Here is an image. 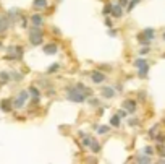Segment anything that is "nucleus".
Segmentation results:
<instances>
[{
  "instance_id": "obj_29",
  "label": "nucleus",
  "mask_w": 165,
  "mask_h": 164,
  "mask_svg": "<svg viewBox=\"0 0 165 164\" xmlns=\"http://www.w3.org/2000/svg\"><path fill=\"white\" fill-rule=\"evenodd\" d=\"M95 128H97V132H99L101 135H104V133L109 132V127H107V125H102V127H95Z\"/></svg>"
},
{
  "instance_id": "obj_6",
  "label": "nucleus",
  "mask_w": 165,
  "mask_h": 164,
  "mask_svg": "<svg viewBox=\"0 0 165 164\" xmlns=\"http://www.w3.org/2000/svg\"><path fill=\"white\" fill-rule=\"evenodd\" d=\"M12 107H13L12 99H2L0 101V109H2V112H12Z\"/></svg>"
},
{
  "instance_id": "obj_32",
  "label": "nucleus",
  "mask_w": 165,
  "mask_h": 164,
  "mask_svg": "<svg viewBox=\"0 0 165 164\" xmlns=\"http://www.w3.org/2000/svg\"><path fill=\"white\" fill-rule=\"evenodd\" d=\"M157 151H159L160 156H165V148L162 146V145H159V146H157Z\"/></svg>"
},
{
  "instance_id": "obj_12",
  "label": "nucleus",
  "mask_w": 165,
  "mask_h": 164,
  "mask_svg": "<svg viewBox=\"0 0 165 164\" xmlns=\"http://www.w3.org/2000/svg\"><path fill=\"white\" fill-rule=\"evenodd\" d=\"M28 93L33 96V102H34V104H36V102H39V96H41V91H39L37 88H34V86H31Z\"/></svg>"
},
{
  "instance_id": "obj_26",
  "label": "nucleus",
  "mask_w": 165,
  "mask_h": 164,
  "mask_svg": "<svg viewBox=\"0 0 165 164\" xmlns=\"http://www.w3.org/2000/svg\"><path fill=\"white\" fill-rule=\"evenodd\" d=\"M136 161L138 162H151V156H147V154H146V156H138Z\"/></svg>"
},
{
  "instance_id": "obj_19",
  "label": "nucleus",
  "mask_w": 165,
  "mask_h": 164,
  "mask_svg": "<svg viewBox=\"0 0 165 164\" xmlns=\"http://www.w3.org/2000/svg\"><path fill=\"white\" fill-rule=\"evenodd\" d=\"M110 125H112V127H120V115L118 114L113 115V117L110 119Z\"/></svg>"
},
{
  "instance_id": "obj_18",
  "label": "nucleus",
  "mask_w": 165,
  "mask_h": 164,
  "mask_svg": "<svg viewBox=\"0 0 165 164\" xmlns=\"http://www.w3.org/2000/svg\"><path fill=\"white\" fill-rule=\"evenodd\" d=\"M138 41H139L141 44H144V46H149V44H151V39H147V37L144 36V33H139V34H138Z\"/></svg>"
},
{
  "instance_id": "obj_23",
  "label": "nucleus",
  "mask_w": 165,
  "mask_h": 164,
  "mask_svg": "<svg viewBox=\"0 0 165 164\" xmlns=\"http://www.w3.org/2000/svg\"><path fill=\"white\" fill-rule=\"evenodd\" d=\"M58 68H60V65H58V63H52V65L47 68V73H49V75H50V73H55Z\"/></svg>"
},
{
  "instance_id": "obj_40",
  "label": "nucleus",
  "mask_w": 165,
  "mask_h": 164,
  "mask_svg": "<svg viewBox=\"0 0 165 164\" xmlns=\"http://www.w3.org/2000/svg\"><path fill=\"white\" fill-rule=\"evenodd\" d=\"M116 33H118L116 30H110V31H109V36H112V37H113V36H116Z\"/></svg>"
},
{
  "instance_id": "obj_10",
  "label": "nucleus",
  "mask_w": 165,
  "mask_h": 164,
  "mask_svg": "<svg viewBox=\"0 0 165 164\" xmlns=\"http://www.w3.org/2000/svg\"><path fill=\"white\" fill-rule=\"evenodd\" d=\"M110 15L113 18H120L123 15V7L120 3H116V5H112V10H110Z\"/></svg>"
},
{
  "instance_id": "obj_4",
  "label": "nucleus",
  "mask_w": 165,
  "mask_h": 164,
  "mask_svg": "<svg viewBox=\"0 0 165 164\" xmlns=\"http://www.w3.org/2000/svg\"><path fill=\"white\" fill-rule=\"evenodd\" d=\"M28 99H29V93L23 90V91H19V94H18V98H16V99L13 101V106H15V107H16V109H21V107H23V106L26 104V101H28Z\"/></svg>"
},
{
  "instance_id": "obj_22",
  "label": "nucleus",
  "mask_w": 165,
  "mask_h": 164,
  "mask_svg": "<svg viewBox=\"0 0 165 164\" xmlns=\"http://www.w3.org/2000/svg\"><path fill=\"white\" fill-rule=\"evenodd\" d=\"M0 80H2V83H8L10 80H12V78H10V73L8 72H2V73H0Z\"/></svg>"
},
{
  "instance_id": "obj_30",
  "label": "nucleus",
  "mask_w": 165,
  "mask_h": 164,
  "mask_svg": "<svg viewBox=\"0 0 165 164\" xmlns=\"http://www.w3.org/2000/svg\"><path fill=\"white\" fill-rule=\"evenodd\" d=\"M142 151H144V154H147V156H152L154 154V148H151V146H146Z\"/></svg>"
},
{
  "instance_id": "obj_42",
  "label": "nucleus",
  "mask_w": 165,
  "mask_h": 164,
  "mask_svg": "<svg viewBox=\"0 0 165 164\" xmlns=\"http://www.w3.org/2000/svg\"><path fill=\"white\" fill-rule=\"evenodd\" d=\"M163 39H165V33H163Z\"/></svg>"
},
{
  "instance_id": "obj_17",
  "label": "nucleus",
  "mask_w": 165,
  "mask_h": 164,
  "mask_svg": "<svg viewBox=\"0 0 165 164\" xmlns=\"http://www.w3.org/2000/svg\"><path fill=\"white\" fill-rule=\"evenodd\" d=\"M34 7L39 10H44V8H47V0H34Z\"/></svg>"
},
{
  "instance_id": "obj_1",
  "label": "nucleus",
  "mask_w": 165,
  "mask_h": 164,
  "mask_svg": "<svg viewBox=\"0 0 165 164\" xmlns=\"http://www.w3.org/2000/svg\"><path fill=\"white\" fill-rule=\"evenodd\" d=\"M66 98L71 102H84L86 101V94H83L76 86H68L66 88Z\"/></svg>"
},
{
  "instance_id": "obj_7",
  "label": "nucleus",
  "mask_w": 165,
  "mask_h": 164,
  "mask_svg": "<svg viewBox=\"0 0 165 164\" xmlns=\"http://www.w3.org/2000/svg\"><path fill=\"white\" fill-rule=\"evenodd\" d=\"M123 109L128 112V114H134V111H136V102H134L133 99H126V101L123 102Z\"/></svg>"
},
{
  "instance_id": "obj_33",
  "label": "nucleus",
  "mask_w": 165,
  "mask_h": 164,
  "mask_svg": "<svg viewBox=\"0 0 165 164\" xmlns=\"http://www.w3.org/2000/svg\"><path fill=\"white\" fill-rule=\"evenodd\" d=\"M155 132H157V125H154V127L149 130V137H152L154 138V135H155Z\"/></svg>"
},
{
  "instance_id": "obj_11",
  "label": "nucleus",
  "mask_w": 165,
  "mask_h": 164,
  "mask_svg": "<svg viewBox=\"0 0 165 164\" xmlns=\"http://www.w3.org/2000/svg\"><path fill=\"white\" fill-rule=\"evenodd\" d=\"M57 51H58V47H57V44H45L44 46V54H47V55H54V54H57Z\"/></svg>"
},
{
  "instance_id": "obj_24",
  "label": "nucleus",
  "mask_w": 165,
  "mask_h": 164,
  "mask_svg": "<svg viewBox=\"0 0 165 164\" xmlns=\"http://www.w3.org/2000/svg\"><path fill=\"white\" fill-rule=\"evenodd\" d=\"M136 3H139V0H128V5H126V10L128 12H131L133 8H134V5Z\"/></svg>"
},
{
  "instance_id": "obj_8",
  "label": "nucleus",
  "mask_w": 165,
  "mask_h": 164,
  "mask_svg": "<svg viewBox=\"0 0 165 164\" xmlns=\"http://www.w3.org/2000/svg\"><path fill=\"white\" fill-rule=\"evenodd\" d=\"M10 25H12V21H10L8 16H2V18H0V34H3L8 30Z\"/></svg>"
},
{
  "instance_id": "obj_38",
  "label": "nucleus",
  "mask_w": 165,
  "mask_h": 164,
  "mask_svg": "<svg viewBox=\"0 0 165 164\" xmlns=\"http://www.w3.org/2000/svg\"><path fill=\"white\" fill-rule=\"evenodd\" d=\"M21 26H23V28H26V26H28V18H26V16H24V18H21Z\"/></svg>"
},
{
  "instance_id": "obj_16",
  "label": "nucleus",
  "mask_w": 165,
  "mask_h": 164,
  "mask_svg": "<svg viewBox=\"0 0 165 164\" xmlns=\"http://www.w3.org/2000/svg\"><path fill=\"white\" fill-rule=\"evenodd\" d=\"M80 135L83 137V146H84V148H89L91 143H92V137H86L84 133H80Z\"/></svg>"
},
{
  "instance_id": "obj_28",
  "label": "nucleus",
  "mask_w": 165,
  "mask_h": 164,
  "mask_svg": "<svg viewBox=\"0 0 165 164\" xmlns=\"http://www.w3.org/2000/svg\"><path fill=\"white\" fill-rule=\"evenodd\" d=\"M110 10H112V3H105L102 13H104V15H110Z\"/></svg>"
},
{
  "instance_id": "obj_21",
  "label": "nucleus",
  "mask_w": 165,
  "mask_h": 164,
  "mask_svg": "<svg viewBox=\"0 0 165 164\" xmlns=\"http://www.w3.org/2000/svg\"><path fill=\"white\" fill-rule=\"evenodd\" d=\"M91 150H92V153H99L101 151V145L97 143L95 140H92V143H91V146H89Z\"/></svg>"
},
{
  "instance_id": "obj_2",
  "label": "nucleus",
  "mask_w": 165,
  "mask_h": 164,
  "mask_svg": "<svg viewBox=\"0 0 165 164\" xmlns=\"http://www.w3.org/2000/svg\"><path fill=\"white\" fill-rule=\"evenodd\" d=\"M42 41H44V33L41 30H37V26L33 28L31 33H29V42H31L34 47H37V46L42 44Z\"/></svg>"
},
{
  "instance_id": "obj_27",
  "label": "nucleus",
  "mask_w": 165,
  "mask_h": 164,
  "mask_svg": "<svg viewBox=\"0 0 165 164\" xmlns=\"http://www.w3.org/2000/svg\"><path fill=\"white\" fill-rule=\"evenodd\" d=\"M10 78H13V80L19 81V80H21V78H23V75H19L18 72H12V73H10Z\"/></svg>"
},
{
  "instance_id": "obj_9",
  "label": "nucleus",
  "mask_w": 165,
  "mask_h": 164,
  "mask_svg": "<svg viewBox=\"0 0 165 164\" xmlns=\"http://www.w3.org/2000/svg\"><path fill=\"white\" fill-rule=\"evenodd\" d=\"M91 80H92L94 83L99 85V83H102V81L105 80V75H104L102 72H99V70H95V72L91 73Z\"/></svg>"
},
{
  "instance_id": "obj_25",
  "label": "nucleus",
  "mask_w": 165,
  "mask_h": 164,
  "mask_svg": "<svg viewBox=\"0 0 165 164\" xmlns=\"http://www.w3.org/2000/svg\"><path fill=\"white\" fill-rule=\"evenodd\" d=\"M142 65H147V60H146V59H138V60L134 62L136 68H139V67H142Z\"/></svg>"
},
{
  "instance_id": "obj_34",
  "label": "nucleus",
  "mask_w": 165,
  "mask_h": 164,
  "mask_svg": "<svg viewBox=\"0 0 165 164\" xmlns=\"http://www.w3.org/2000/svg\"><path fill=\"white\" fill-rule=\"evenodd\" d=\"M89 104H91V106H99V99L91 98V99H89Z\"/></svg>"
},
{
  "instance_id": "obj_43",
  "label": "nucleus",
  "mask_w": 165,
  "mask_h": 164,
  "mask_svg": "<svg viewBox=\"0 0 165 164\" xmlns=\"http://www.w3.org/2000/svg\"><path fill=\"white\" fill-rule=\"evenodd\" d=\"M0 46H2V42H0Z\"/></svg>"
},
{
  "instance_id": "obj_37",
  "label": "nucleus",
  "mask_w": 165,
  "mask_h": 164,
  "mask_svg": "<svg viewBox=\"0 0 165 164\" xmlns=\"http://www.w3.org/2000/svg\"><path fill=\"white\" fill-rule=\"evenodd\" d=\"M126 114H128V112H126L125 109H120V111H118V115H120V119H121V117H126Z\"/></svg>"
},
{
  "instance_id": "obj_41",
  "label": "nucleus",
  "mask_w": 165,
  "mask_h": 164,
  "mask_svg": "<svg viewBox=\"0 0 165 164\" xmlns=\"http://www.w3.org/2000/svg\"><path fill=\"white\" fill-rule=\"evenodd\" d=\"M147 52H149V47H147V46H146L144 49H141V54H142V55H144V54H147Z\"/></svg>"
},
{
  "instance_id": "obj_14",
  "label": "nucleus",
  "mask_w": 165,
  "mask_h": 164,
  "mask_svg": "<svg viewBox=\"0 0 165 164\" xmlns=\"http://www.w3.org/2000/svg\"><path fill=\"white\" fill-rule=\"evenodd\" d=\"M147 72H149V65H142L138 68V75H139V78H146L147 76Z\"/></svg>"
},
{
  "instance_id": "obj_35",
  "label": "nucleus",
  "mask_w": 165,
  "mask_h": 164,
  "mask_svg": "<svg viewBox=\"0 0 165 164\" xmlns=\"http://www.w3.org/2000/svg\"><path fill=\"white\" fill-rule=\"evenodd\" d=\"M105 25H107V28H112V25H113V23H112V18L107 16V18H105Z\"/></svg>"
},
{
  "instance_id": "obj_36",
  "label": "nucleus",
  "mask_w": 165,
  "mask_h": 164,
  "mask_svg": "<svg viewBox=\"0 0 165 164\" xmlns=\"http://www.w3.org/2000/svg\"><path fill=\"white\" fill-rule=\"evenodd\" d=\"M155 140H157L159 143H165V137H163V135H157V137H155Z\"/></svg>"
},
{
  "instance_id": "obj_5",
  "label": "nucleus",
  "mask_w": 165,
  "mask_h": 164,
  "mask_svg": "<svg viewBox=\"0 0 165 164\" xmlns=\"http://www.w3.org/2000/svg\"><path fill=\"white\" fill-rule=\"evenodd\" d=\"M101 93H102V96L105 99H112L115 96V88H112V86H102Z\"/></svg>"
},
{
  "instance_id": "obj_31",
  "label": "nucleus",
  "mask_w": 165,
  "mask_h": 164,
  "mask_svg": "<svg viewBox=\"0 0 165 164\" xmlns=\"http://www.w3.org/2000/svg\"><path fill=\"white\" fill-rule=\"evenodd\" d=\"M138 123H139L138 119H130V120H128V125H131V127H136Z\"/></svg>"
},
{
  "instance_id": "obj_39",
  "label": "nucleus",
  "mask_w": 165,
  "mask_h": 164,
  "mask_svg": "<svg viewBox=\"0 0 165 164\" xmlns=\"http://www.w3.org/2000/svg\"><path fill=\"white\" fill-rule=\"evenodd\" d=\"M118 3H120L121 7H126V5H128V0H118Z\"/></svg>"
},
{
  "instance_id": "obj_3",
  "label": "nucleus",
  "mask_w": 165,
  "mask_h": 164,
  "mask_svg": "<svg viewBox=\"0 0 165 164\" xmlns=\"http://www.w3.org/2000/svg\"><path fill=\"white\" fill-rule=\"evenodd\" d=\"M7 51H8L7 60H21V57H23V47L21 46H10Z\"/></svg>"
},
{
  "instance_id": "obj_13",
  "label": "nucleus",
  "mask_w": 165,
  "mask_h": 164,
  "mask_svg": "<svg viewBox=\"0 0 165 164\" xmlns=\"http://www.w3.org/2000/svg\"><path fill=\"white\" fill-rule=\"evenodd\" d=\"M42 21H44V18H42V15H33L31 16V23L34 25V26H42Z\"/></svg>"
},
{
  "instance_id": "obj_20",
  "label": "nucleus",
  "mask_w": 165,
  "mask_h": 164,
  "mask_svg": "<svg viewBox=\"0 0 165 164\" xmlns=\"http://www.w3.org/2000/svg\"><path fill=\"white\" fill-rule=\"evenodd\" d=\"M142 33H144V36L147 37V39H154V33H155V31L152 30V28H146Z\"/></svg>"
},
{
  "instance_id": "obj_15",
  "label": "nucleus",
  "mask_w": 165,
  "mask_h": 164,
  "mask_svg": "<svg viewBox=\"0 0 165 164\" xmlns=\"http://www.w3.org/2000/svg\"><path fill=\"white\" fill-rule=\"evenodd\" d=\"M76 88H78V90H80V91H81L83 94H86V96H91V94H92V90H89V88H86V86H84L83 83H78V85H76Z\"/></svg>"
}]
</instances>
